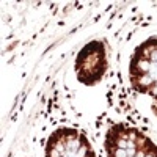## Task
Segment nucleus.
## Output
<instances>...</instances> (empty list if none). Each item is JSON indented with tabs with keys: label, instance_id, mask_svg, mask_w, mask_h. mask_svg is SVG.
<instances>
[{
	"label": "nucleus",
	"instance_id": "nucleus-1",
	"mask_svg": "<svg viewBox=\"0 0 157 157\" xmlns=\"http://www.w3.org/2000/svg\"><path fill=\"white\" fill-rule=\"evenodd\" d=\"M129 77L135 91L152 98V110L157 115V38L137 47L130 60Z\"/></svg>",
	"mask_w": 157,
	"mask_h": 157
},
{
	"label": "nucleus",
	"instance_id": "nucleus-2",
	"mask_svg": "<svg viewBox=\"0 0 157 157\" xmlns=\"http://www.w3.org/2000/svg\"><path fill=\"white\" fill-rule=\"evenodd\" d=\"M109 157H157V146L140 130L115 124L105 135Z\"/></svg>",
	"mask_w": 157,
	"mask_h": 157
},
{
	"label": "nucleus",
	"instance_id": "nucleus-3",
	"mask_svg": "<svg viewBox=\"0 0 157 157\" xmlns=\"http://www.w3.org/2000/svg\"><path fill=\"white\" fill-rule=\"evenodd\" d=\"M46 157H96V152L82 132L63 127L49 137Z\"/></svg>",
	"mask_w": 157,
	"mask_h": 157
},
{
	"label": "nucleus",
	"instance_id": "nucleus-4",
	"mask_svg": "<svg viewBox=\"0 0 157 157\" xmlns=\"http://www.w3.org/2000/svg\"><path fill=\"white\" fill-rule=\"evenodd\" d=\"M107 71L105 46L101 41H90L83 46L75 58V75L83 85H94L101 82Z\"/></svg>",
	"mask_w": 157,
	"mask_h": 157
}]
</instances>
